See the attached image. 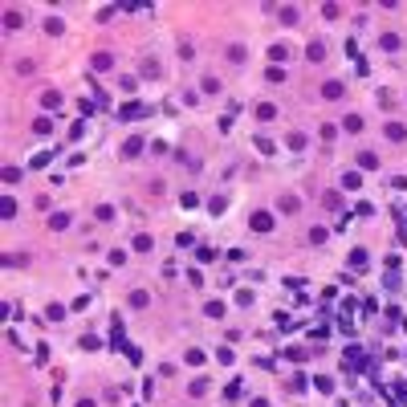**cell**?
I'll return each mask as SVG.
<instances>
[{
    "label": "cell",
    "mask_w": 407,
    "mask_h": 407,
    "mask_svg": "<svg viewBox=\"0 0 407 407\" xmlns=\"http://www.w3.org/2000/svg\"><path fill=\"white\" fill-rule=\"evenodd\" d=\"M253 228L257 232H269V228H273V216H265V212H261V216H253Z\"/></svg>",
    "instance_id": "1"
},
{
    "label": "cell",
    "mask_w": 407,
    "mask_h": 407,
    "mask_svg": "<svg viewBox=\"0 0 407 407\" xmlns=\"http://www.w3.org/2000/svg\"><path fill=\"white\" fill-rule=\"evenodd\" d=\"M322 94H326V98H342V82H326Z\"/></svg>",
    "instance_id": "4"
},
{
    "label": "cell",
    "mask_w": 407,
    "mask_h": 407,
    "mask_svg": "<svg viewBox=\"0 0 407 407\" xmlns=\"http://www.w3.org/2000/svg\"><path fill=\"white\" fill-rule=\"evenodd\" d=\"M4 25H8V29L20 25V13H17V8H8V13H4Z\"/></svg>",
    "instance_id": "7"
},
{
    "label": "cell",
    "mask_w": 407,
    "mask_h": 407,
    "mask_svg": "<svg viewBox=\"0 0 407 407\" xmlns=\"http://www.w3.org/2000/svg\"><path fill=\"white\" fill-rule=\"evenodd\" d=\"M322 57H326V45L314 41V45H310V61H322Z\"/></svg>",
    "instance_id": "3"
},
{
    "label": "cell",
    "mask_w": 407,
    "mask_h": 407,
    "mask_svg": "<svg viewBox=\"0 0 407 407\" xmlns=\"http://www.w3.org/2000/svg\"><path fill=\"white\" fill-rule=\"evenodd\" d=\"M379 45H383V49H399V37H395V33H383Z\"/></svg>",
    "instance_id": "2"
},
{
    "label": "cell",
    "mask_w": 407,
    "mask_h": 407,
    "mask_svg": "<svg viewBox=\"0 0 407 407\" xmlns=\"http://www.w3.org/2000/svg\"><path fill=\"white\" fill-rule=\"evenodd\" d=\"M281 212H297V196H281Z\"/></svg>",
    "instance_id": "6"
},
{
    "label": "cell",
    "mask_w": 407,
    "mask_h": 407,
    "mask_svg": "<svg viewBox=\"0 0 407 407\" xmlns=\"http://www.w3.org/2000/svg\"><path fill=\"white\" fill-rule=\"evenodd\" d=\"M257 118H261V122H269V118H277V110L265 102V106H257Z\"/></svg>",
    "instance_id": "5"
}]
</instances>
